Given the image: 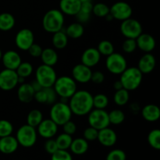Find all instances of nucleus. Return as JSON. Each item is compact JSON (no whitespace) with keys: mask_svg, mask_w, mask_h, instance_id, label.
<instances>
[{"mask_svg":"<svg viewBox=\"0 0 160 160\" xmlns=\"http://www.w3.org/2000/svg\"><path fill=\"white\" fill-rule=\"evenodd\" d=\"M72 113L78 117L88 115L93 109V95L86 90H77L69 98Z\"/></svg>","mask_w":160,"mask_h":160,"instance_id":"nucleus-1","label":"nucleus"},{"mask_svg":"<svg viewBox=\"0 0 160 160\" xmlns=\"http://www.w3.org/2000/svg\"><path fill=\"white\" fill-rule=\"evenodd\" d=\"M65 18L59 9H52L45 12L42 19V26L46 32L54 34L62 30Z\"/></svg>","mask_w":160,"mask_h":160,"instance_id":"nucleus-2","label":"nucleus"},{"mask_svg":"<svg viewBox=\"0 0 160 160\" xmlns=\"http://www.w3.org/2000/svg\"><path fill=\"white\" fill-rule=\"evenodd\" d=\"M143 74L138 67H127L126 70L120 74V81L123 88L128 92L134 91L142 84Z\"/></svg>","mask_w":160,"mask_h":160,"instance_id":"nucleus-3","label":"nucleus"},{"mask_svg":"<svg viewBox=\"0 0 160 160\" xmlns=\"http://www.w3.org/2000/svg\"><path fill=\"white\" fill-rule=\"evenodd\" d=\"M53 88L58 96L65 100L69 99L78 90L77 82L72 77L69 76H61L56 78Z\"/></svg>","mask_w":160,"mask_h":160,"instance_id":"nucleus-4","label":"nucleus"},{"mask_svg":"<svg viewBox=\"0 0 160 160\" xmlns=\"http://www.w3.org/2000/svg\"><path fill=\"white\" fill-rule=\"evenodd\" d=\"M73 113L70 106L67 102H59L52 105L50 109V119L55 122L58 126H62L67 121L71 120Z\"/></svg>","mask_w":160,"mask_h":160,"instance_id":"nucleus-5","label":"nucleus"},{"mask_svg":"<svg viewBox=\"0 0 160 160\" xmlns=\"http://www.w3.org/2000/svg\"><path fill=\"white\" fill-rule=\"evenodd\" d=\"M57 75L53 67L42 63L36 69L35 80L43 88L53 87Z\"/></svg>","mask_w":160,"mask_h":160,"instance_id":"nucleus-6","label":"nucleus"},{"mask_svg":"<svg viewBox=\"0 0 160 160\" xmlns=\"http://www.w3.org/2000/svg\"><path fill=\"white\" fill-rule=\"evenodd\" d=\"M19 145L24 148H31L35 145L38 138V133L35 128L24 124L20 127L17 131L16 135Z\"/></svg>","mask_w":160,"mask_h":160,"instance_id":"nucleus-7","label":"nucleus"},{"mask_svg":"<svg viewBox=\"0 0 160 160\" xmlns=\"http://www.w3.org/2000/svg\"><path fill=\"white\" fill-rule=\"evenodd\" d=\"M106 67L112 74L120 75L128 67V62L123 55L119 52H113L106 56Z\"/></svg>","mask_w":160,"mask_h":160,"instance_id":"nucleus-8","label":"nucleus"},{"mask_svg":"<svg viewBox=\"0 0 160 160\" xmlns=\"http://www.w3.org/2000/svg\"><path fill=\"white\" fill-rule=\"evenodd\" d=\"M88 115V122L89 126L95 128L98 131L108 128L110 125L109 114L105 109H92Z\"/></svg>","mask_w":160,"mask_h":160,"instance_id":"nucleus-9","label":"nucleus"},{"mask_svg":"<svg viewBox=\"0 0 160 160\" xmlns=\"http://www.w3.org/2000/svg\"><path fill=\"white\" fill-rule=\"evenodd\" d=\"M120 30L121 34L126 38L136 39L142 33H143L142 23L138 20L131 17L122 21Z\"/></svg>","mask_w":160,"mask_h":160,"instance_id":"nucleus-10","label":"nucleus"},{"mask_svg":"<svg viewBox=\"0 0 160 160\" xmlns=\"http://www.w3.org/2000/svg\"><path fill=\"white\" fill-rule=\"evenodd\" d=\"M109 13L111 14L113 20L123 21L131 17L133 10L131 5L126 2L120 1L115 2L109 8Z\"/></svg>","mask_w":160,"mask_h":160,"instance_id":"nucleus-11","label":"nucleus"},{"mask_svg":"<svg viewBox=\"0 0 160 160\" xmlns=\"http://www.w3.org/2000/svg\"><path fill=\"white\" fill-rule=\"evenodd\" d=\"M18 84V75L16 70L6 69L0 72V89L5 92L11 91Z\"/></svg>","mask_w":160,"mask_h":160,"instance_id":"nucleus-12","label":"nucleus"},{"mask_svg":"<svg viewBox=\"0 0 160 160\" xmlns=\"http://www.w3.org/2000/svg\"><path fill=\"white\" fill-rule=\"evenodd\" d=\"M33 43H34V35L31 30L23 28L20 30L16 34L15 44L19 49L28 51Z\"/></svg>","mask_w":160,"mask_h":160,"instance_id":"nucleus-13","label":"nucleus"},{"mask_svg":"<svg viewBox=\"0 0 160 160\" xmlns=\"http://www.w3.org/2000/svg\"><path fill=\"white\" fill-rule=\"evenodd\" d=\"M58 125L51 119L42 120L37 127V133L39 136L45 139L53 138L56 135L58 131Z\"/></svg>","mask_w":160,"mask_h":160,"instance_id":"nucleus-14","label":"nucleus"},{"mask_svg":"<svg viewBox=\"0 0 160 160\" xmlns=\"http://www.w3.org/2000/svg\"><path fill=\"white\" fill-rule=\"evenodd\" d=\"M92 71V68L84 65L83 63H79L75 65L72 69V78L77 83L86 84L91 81Z\"/></svg>","mask_w":160,"mask_h":160,"instance_id":"nucleus-15","label":"nucleus"},{"mask_svg":"<svg viewBox=\"0 0 160 160\" xmlns=\"http://www.w3.org/2000/svg\"><path fill=\"white\" fill-rule=\"evenodd\" d=\"M135 40L137 43V48L145 53L152 52L156 48V39L149 34L142 33Z\"/></svg>","mask_w":160,"mask_h":160,"instance_id":"nucleus-16","label":"nucleus"},{"mask_svg":"<svg viewBox=\"0 0 160 160\" xmlns=\"http://www.w3.org/2000/svg\"><path fill=\"white\" fill-rule=\"evenodd\" d=\"M97 140L103 146L112 147L117 143V134L114 130L108 127L98 131Z\"/></svg>","mask_w":160,"mask_h":160,"instance_id":"nucleus-17","label":"nucleus"},{"mask_svg":"<svg viewBox=\"0 0 160 160\" xmlns=\"http://www.w3.org/2000/svg\"><path fill=\"white\" fill-rule=\"evenodd\" d=\"M2 62L6 69L16 70L22 62L21 57L17 52L14 50L6 51L2 56Z\"/></svg>","mask_w":160,"mask_h":160,"instance_id":"nucleus-18","label":"nucleus"},{"mask_svg":"<svg viewBox=\"0 0 160 160\" xmlns=\"http://www.w3.org/2000/svg\"><path fill=\"white\" fill-rule=\"evenodd\" d=\"M101 56L96 48H88L84 50L81 55V63L92 68L100 62Z\"/></svg>","mask_w":160,"mask_h":160,"instance_id":"nucleus-19","label":"nucleus"},{"mask_svg":"<svg viewBox=\"0 0 160 160\" xmlns=\"http://www.w3.org/2000/svg\"><path fill=\"white\" fill-rule=\"evenodd\" d=\"M156 65V57L151 52L145 53L140 58L138 62V69L142 74H148L154 70Z\"/></svg>","mask_w":160,"mask_h":160,"instance_id":"nucleus-20","label":"nucleus"},{"mask_svg":"<svg viewBox=\"0 0 160 160\" xmlns=\"http://www.w3.org/2000/svg\"><path fill=\"white\" fill-rule=\"evenodd\" d=\"M19 147L18 142L16 137L12 135L0 138V152L3 154H12L17 150Z\"/></svg>","mask_w":160,"mask_h":160,"instance_id":"nucleus-21","label":"nucleus"},{"mask_svg":"<svg viewBox=\"0 0 160 160\" xmlns=\"http://www.w3.org/2000/svg\"><path fill=\"white\" fill-rule=\"evenodd\" d=\"M81 2L79 0H60L59 10L67 16H75L81 9Z\"/></svg>","mask_w":160,"mask_h":160,"instance_id":"nucleus-22","label":"nucleus"},{"mask_svg":"<svg viewBox=\"0 0 160 160\" xmlns=\"http://www.w3.org/2000/svg\"><path fill=\"white\" fill-rule=\"evenodd\" d=\"M34 91L31 87V84L23 83L20 85L17 90L18 99L23 103H29L34 99Z\"/></svg>","mask_w":160,"mask_h":160,"instance_id":"nucleus-23","label":"nucleus"},{"mask_svg":"<svg viewBox=\"0 0 160 160\" xmlns=\"http://www.w3.org/2000/svg\"><path fill=\"white\" fill-rule=\"evenodd\" d=\"M142 116L148 122H156L160 117V109L154 104H148L142 108Z\"/></svg>","mask_w":160,"mask_h":160,"instance_id":"nucleus-24","label":"nucleus"},{"mask_svg":"<svg viewBox=\"0 0 160 160\" xmlns=\"http://www.w3.org/2000/svg\"><path fill=\"white\" fill-rule=\"evenodd\" d=\"M88 148V142H87L84 138H78L73 139L69 149H70L73 154L81 156L87 152Z\"/></svg>","mask_w":160,"mask_h":160,"instance_id":"nucleus-25","label":"nucleus"},{"mask_svg":"<svg viewBox=\"0 0 160 160\" xmlns=\"http://www.w3.org/2000/svg\"><path fill=\"white\" fill-rule=\"evenodd\" d=\"M40 58L42 61V63L50 66V67H54L57 63L58 59H59V56L56 51L54 48H44L42 50Z\"/></svg>","mask_w":160,"mask_h":160,"instance_id":"nucleus-26","label":"nucleus"},{"mask_svg":"<svg viewBox=\"0 0 160 160\" xmlns=\"http://www.w3.org/2000/svg\"><path fill=\"white\" fill-rule=\"evenodd\" d=\"M65 33L67 37L70 38L78 39L82 37L84 34V28L82 23L75 22V23H72L68 25L67 29L65 30Z\"/></svg>","mask_w":160,"mask_h":160,"instance_id":"nucleus-27","label":"nucleus"},{"mask_svg":"<svg viewBox=\"0 0 160 160\" xmlns=\"http://www.w3.org/2000/svg\"><path fill=\"white\" fill-rule=\"evenodd\" d=\"M68 38H69L66 34L65 31L61 30V31H57V32L53 34L52 42V45L55 48L63 49L67 47V44H68Z\"/></svg>","mask_w":160,"mask_h":160,"instance_id":"nucleus-28","label":"nucleus"},{"mask_svg":"<svg viewBox=\"0 0 160 160\" xmlns=\"http://www.w3.org/2000/svg\"><path fill=\"white\" fill-rule=\"evenodd\" d=\"M15 17L9 12L0 14V31H9L15 26Z\"/></svg>","mask_w":160,"mask_h":160,"instance_id":"nucleus-29","label":"nucleus"},{"mask_svg":"<svg viewBox=\"0 0 160 160\" xmlns=\"http://www.w3.org/2000/svg\"><path fill=\"white\" fill-rule=\"evenodd\" d=\"M43 120V114L39 109H34L30 111L27 117V124L33 127V128H37L39 123Z\"/></svg>","mask_w":160,"mask_h":160,"instance_id":"nucleus-30","label":"nucleus"},{"mask_svg":"<svg viewBox=\"0 0 160 160\" xmlns=\"http://www.w3.org/2000/svg\"><path fill=\"white\" fill-rule=\"evenodd\" d=\"M130 99V93L124 88L116 91L113 95V101L116 105L119 106H123L127 105Z\"/></svg>","mask_w":160,"mask_h":160,"instance_id":"nucleus-31","label":"nucleus"},{"mask_svg":"<svg viewBox=\"0 0 160 160\" xmlns=\"http://www.w3.org/2000/svg\"><path fill=\"white\" fill-rule=\"evenodd\" d=\"M55 140H56V145H57L59 149L67 150L70 148L71 142L73 141V138L70 134L62 133V134H59Z\"/></svg>","mask_w":160,"mask_h":160,"instance_id":"nucleus-32","label":"nucleus"},{"mask_svg":"<svg viewBox=\"0 0 160 160\" xmlns=\"http://www.w3.org/2000/svg\"><path fill=\"white\" fill-rule=\"evenodd\" d=\"M108 114H109V123L112 125H120L123 123L126 117L124 112L119 109H112L110 112H108Z\"/></svg>","mask_w":160,"mask_h":160,"instance_id":"nucleus-33","label":"nucleus"},{"mask_svg":"<svg viewBox=\"0 0 160 160\" xmlns=\"http://www.w3.org/2000/svg\"><path fill=\"white\" fill-rule=\"evenodd\" d=\"M97 49L101 56H108L114 52V46L110 41L102 40L98 43Z\"/></svg>","mask_w":160,"mask_h":160,"instance_id":"nucleus-34","label":"nucleus"},{"mask_svg":"<svg viewBox=\"0 0 160 160\" xmlns=\"http://www.w3.org/2000/svg\"><path fill=\"white\" fill-rule=\"evenodd\" d=\"M109 98L105 94H97L93 96V107L95 109H105L109 105Z\"/></svg>","mask_w":160,"mask_h":160,"instance_id":"nucleus-35","label":"nucleus"},{"mask_svg":"<svg viewBox=\"0 0 160 160\" xmlns=\"http://www.w3.org/2000/svg\"><path fill=\"white\" fill-rule=\"evenodd\" d=\"M34 71V68L31 63L28 62H21L16 70L17 75L19 77H22L23 78H27L31 76Z\"/></svg>","mask_w":160,"mask_h":160,"instance_id":"nucleus-36","label":"nucleus"},{"mask_svg":"<svg viewBox=\"0 0 160 160\" xmlns=\"http://www.w3.org/2000/svg\"><path fill=\"white\" fill-rule=\"evenodd\" d=\"M148 142L154 149H160V131L159 129H154L150 131L148 135Z\"/></svg>","mask_w":160,"mask_h":160,"instance_id":"nucleus-37","label":"nucleus"},{"mask_svg":"<svg viewBox=\"0 0 160 160\" xmlns=\"http://www.w3.org/2000/svg\"><path fill=\"white\" fill-rule=\"evenodd\" d=\"M92 13L98 17H105L109 13V7L105 3H96L93 5Z\"/></svg>","mask_w":160,"mask_h":160,"instance_id":"nucleus-38","label":"nucleus"},{"mask_svg":"<svg viewBox=\"0 0 160 160\" xmlns=\"http://www.w3.org/2000/svg\"><path fill=\"white\" fill-rule=\"evenodd\" d=\"M13 132V126L12 123L7 120H0V138L12 135Z\"/></svg>","mask_w":160,"mask_h":160,"instance_id":"nucleus-39","label":"nucleus"},{"mask_svg":"<svg viewBox=\"0 0 160 160\" xmlns=\"http://www.w3.org/2000/svg\"><path fill=\"white\" fill-rule=\"evenodd\" d=\"M127 155L122 149H113L109 152L106 156V160H126Z\"/></svg>","mask_w":160,"mask_h":160,"instance_id":"nucleus-40","label":"nucleus"},{"mask_svg":"<svg viewBox=\"0 0 160 160\" xmlns=\"http://www.w3.org/2000/svg\"><path fill=\"white\" fill-rule=\"evenodd\" d=\"M122 48L124 52L132 53L137 49V43H136L135 39L133 38H126V40L123 42L122 45Z\"/></svg>","mask_w":160,"mask_h":160,"instance_id":"nucleus-41","label":"nucleus"},{"mask_svg":"<svg viewBox=\"0 0 160 160\" xmlns=\"http://www.w3.org/2000/svg\"><path fill=\"white\" fill-rule=\"evenodd\" d=\"M51 160H73V157L67 150L58 149L51 155Z\"/></svg>","mask_w":160,"mask_h":160,"instance_id":"nucleus-42","label":"nucleus"},{"mask_svg":"<svg viewBox=\"0 0 160 160\" xmlns=\"http://www.w3.org/2000/svg\"><path fill=\"white\" fill-rule=\"evenodd\" d=\"M98 131L92 127L89 126L88 128H86L83 133V138L85 139L87 142H94L97 140L98 138Z\"/></svg>","mask_w":160,"mask_h":160,"instance_id":"nucleus-43","label":"nucleus"},{"mask_svg":"<svg viewBox=\"0 0 160 160\" xmlns=\"http://www.w3.org/2000/svg\"><path fill=\"white\" fill-rule=\"evenodd\" d=\"M44 89H45V94H46V105H53L55 102H56L58 95L55 92L53 87L45 88Z\"/></svg>","mask_w":160,"mask_h":160,"instance_id":"nucleus-44","label":"nucleus"},{"mask_svg":"<svg viewBox=\"0 0 160 160\" xmlns=\"http://www.w3.org/2000/svg\"><path fill=\"white\" fill-rule=\"evenodd\" d=\"M58 148L57 145H56V140L53 138H49L47 139V141L45 143V150L46 152H48V154L52 155L53 153L56 152Z\"/></svg>","mask_w":160,"mask_h":160,"instance_id":"nucleus-45","label":"nucleus"},{"mask_svg":"<svg viewBox=\"0 0 160 160\" xmlns=\"http://www.w3.org/2000/svg\"><path fill=\"white\" fill-rule=\"evenodd\" d=\"M62 129H63V133L73 136L77 131V125L74 122L70 120L62 125Z\"/></svg>","mask_w":160,"mask_h":160,"instance_id":"nucleus-46","label":"nucleus"},{"mask_svg":"<svg viewBox=\"0 0 160 160\" xmlns=\"http://www.w3.org/2000/svg\"><path fill=\"white\" fill-rule=\"evenodd\" d=\"M42 47L40 45L38 44H36V43H33L32 45H31L29 48H28V52H29L30 56H32V57L34 58H38V57H40L41 54L42 52Z\"/></svg>","mask_w":160,"mask_h":160,"instance_id":"nucleus-47","label":"nucleus"},{"mask_svg":"<svg viewBox=\"0 0 160 160\" xmlns=\"http://www.w3.org/2000/svg\"><path fill=\"white\" fill-rule=\"evenodd\" d=\"M91 81L96 84H100L105 81V75L102 71L97 70V71L92 72Z\"/></svg>","mask_w":160,"mask_h":160,"instance_id":"nucleus-48","label":"nucleus"},{"mask_svg":"<svg viewBox=\"0 0 160 160\" xmlns=\"http://www.w3.org/2000/svg\"><path fill=\"white\" fill-rule=\"evenodd\" d=\"M77 19V21L80 23H86L89 21L91 18V14L86 13V12H82V11L80 10L78 13L75 15Z\"/></svg>","mask_w":160,"mask_h":160,"instance_id":"nucleus-49","label":"nucleus"},{"mask_svg":"<svg viewBox=\"0 0 160 160\" xmlns=\"http://www.w3.org/2000/svg\"><path fill=\"white\" fill-rule=\"evenodd\" d=\"M34 99L38 103H42V104H46V94H45V89L42 88V90L36 92L34 95Z\"/></svg>","mask_w":160,"mask_h":160,"instance_id":"nucleus-50","label":"nucleus"},{"mask_svg":"<svg viewBox=\"0 0 160 160\" xmlns=\"http://www.w3.org/2000/svg\"><path fill=\"white\" fill-rule=\"evenodd\" d=\"M92 9H93V4H92V1L84 2H81V9L80 10L82 12H86V13L92 14Z\"/></svg>","mask_w":160,"mask_h":160,"instance_id":"nucleus-51","label":"nucleus"},{"mask_svg":"<svg viewBox=\"0 0 160 160\" xmlns=\"http://www.w3.org/2000/svg\"><path fill=\"white\" fill-rule=\"evenodd\" d=\"M31 87H32V88L34 89V92H38V91L42 90V89L43 88H42V86H41V84H39V83L38 82V81H36V80H35V81H33V82L31 83Z\"/></svg>","mask_w":160,"mask_h":160,"instance_id":"nucleus-52","label":"nucleus"},{"mask_svg":"<svg viewBox=\"0 0 160 160\" xmlns=\"http://www.w3.org/2000/svg\"><path fill=\"white\" fill-rule=\"evenodd\" d=\"M113 88H114V89H115L116 91L120 90V89L123 88V85H122V84H121V82H120V80H119V81H115V82H114Z\"/></svg>","mask_w":160,"mask_h":160,"instance_id":"nucleus-53","label":"nucleus"},{"mask_svg":"<svg viewBox=\"0 0 160 160\" xmlns=\"http://www.w3.org/2000/svg\"><path fill=\"white\" fill-rule=\"evenodd\" d=\"M105 18H106V20H108V21H111V20H113V18H112V17L111 16L110 13H109L107 16H106V17H105Z\"/></svg>","mask_w":160,"mask_h":160,"instance_id":"nucleus-54","label":"nucleus"},{"mask_svg":"<svg viewBox=\"0 0 160 160\" xmlns=\"http://www.w3.org/2000/svg\"><path fill=\"white\" fill-rule=\"evenodd\" d=\"M2 54H3L2 52V50L0 49V60L2 59Z\"/></svg>","mask_w":160,"mask_h":160,"instance_id":"nucleus-55","label":"nucleus"},{"mask_svg":"<svg viewBox=\"0 0 160 160\" xmlns=\"http://www.w3.org/2000/svg\"><path fill=\"white\" fill-rule=\"evenodd\" d=\"M81 2H88V1H92V0H79Z\"/></svg>","mask_w":160,"mask_h":160,"instance_id":"nucleus-56","label":"nucleus"}]
</instances>
